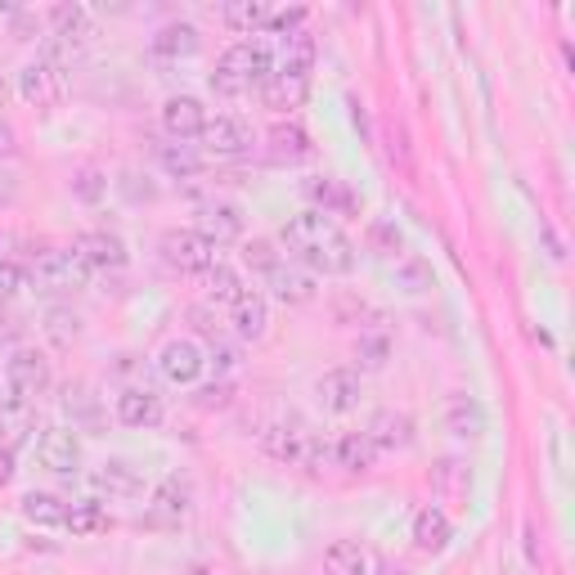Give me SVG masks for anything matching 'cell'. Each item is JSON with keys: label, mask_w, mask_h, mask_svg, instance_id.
Segmentation results:
<instances>
[{"label": "cell", "mask_w": 575, "mask_h": 575, "mask_svg": "<svg viewBox=\"0 0 575 575\" xmlns=\"http://www.w3.org/2000/svg\"><path fill=\"white\" fill-rule=\"evenodd\" d=\"M279 238L311 274H351L356 270V244L342 234V225L332 216H324V212L293 216Z\"/></svg>", "instance_id": "cell-1"}, {"label": "cell", "mask_w": 575, "mask_h": 575, "mask_svg": "<svg viewBox=\"0 0 575 575\" xmlns=\"http://www.w3.org/2000/svg\"><path fill=\"white\" fill-rule=\"evenodd\" d=\"M274 72V55L266 41H238L221 55L216 72H212V90L234 100V94H248V90H261Z\"/></svg>", "instance_id": "cell-2"}, {"label": "cell", "mask_w": 575, "mask_h": 575, "mask_svg": "<svg viewBox=\"0 0 575 575\" xmlns=\"http://www.w3.org/2000/svg\"><path fill=\"white\" fill-rule=\"evenodd\" d=\"M261 450L274 459V463H288V467H319L328 454V446L315 441V431L302 422V418H279L261 431Z\"/></svg>", "instance_id": "cell-3"}, {"label": "cell", "mask_w": 575, "mask_h": 575, "mask_svg": "<svg viewBox=\"0 0 575 575\" xmlns=\"http://www.w3.org/2000/svg\"><path fill=\"white\" fill-rule=\"evenodd\" d=\"M158 252H162V266L176 274H203L207 266H216V248L199 229H167L158 238Z\"/></svg>", "instance_id": "cell-4"}, {"label": "cell", "mask_w": 575, "mask_h": 575, "mask_svg": "<svg viewBox=\"0 0 575 575\" xmlns=\"http://www.w3.org/2000/svg\"><path fill=\"white\" fill-rule=\"evenodd\" d=\"M32 279L45 288V293H77V288H86V279H90V266L72 248H45L32 261Z\"/></svg>", "instance_id": "cell-5"}, {"label": "cell", "mask_w": 575, "mask_h": 575, "mask_svg": "<svg viewBox=\"0 0 575 575\" xmlns=\"http://www.w3.org/2000/svg\"><path fill=\"white\" fill-rule=\"evenodd\" d=\"M5 382H10V396H19V401H41L45 392H50V382H55V373H50V360H45L36 347H19L10 360H5Z\"/></svg>", "instance_id": "cell-6"}, {"label": "cell", "mask_w": 575, "mask_h": 575, "mask_svg": "<svg viewBox=\"0 0 575 575\" xmlns=\"http://www.w3.org/2000/svg\"><path fill=\"white\" fill-rule=\"evenodd\" d=\"M19 94H23V104H32V109H55L64 100V72H59V64L50 55H36L32 64H23Z\"/></svg>", "instance_id": "cell-7"}, {"label": "cell", "mask_w": 575, "mask_h": 575, "mask_svg": "<svg viewBox=\"0 0 575 575\" xmlns=\"http://www.w3.org/2000/svg\"><path fill=\"white\" fill-rule=\"evenodd\" d=\"M252 126L244 117H207L203 126V158H248L252 154Z\"/></svg>", "instance_id": "cell-8"}, {"label": "cell", "mask_w": 575, "mask_h": 575, "mask_svg": "<svg viewBox=\"0 0 575 575\" xmlns=\"http://www.w3.org/2000/svg\"><path fill=\"white\" fill-rule=\"evenodd\" d=\"M207 369V356L199 342H189V338H171L162 351H158V373L171 382V387H194V382L203 377Z\"/></svg>", "instance_id": "cell-9"}, {"label": "cell", "mask_w": 575, "mask_h": 575, "mask_svg": "<svg viewBox=\"0 0 575 575\" xmlns=\"http://www.w3.org/2000/svg\"><path fill=\"white\" fill-rule=\"evenodd\" d=\"M212 248H225V244H238L244 238V207L229 203V199H207L199 207V225H194Z\"/></svg>", "instance_id": "cell-10"}, {"label": "cell", "mask_w": 575, "mask_h": 575, "mask_svg": "<svg viewBox=\"0 0 575 575\" xmlns=\"http://www.w3.org/2000/svg\"><path fill=\"white\" fill-rule=\"evenodd\" d=\"M113 414H117V422H122V427L154 431V427H162L167 405H162V396H158V392H149V387H126V392L117 396Z\"/></svg>", "instance_id": "cell-11"}, {"label": "cell", "mask_w": 575, "mask_h": 575, "mask_svg": "<svg viewBox=\"0 0 575 575\" xmlns=\"http://www.w3.org/2000/svg\"><path fill=\"white\" fill-rule=\"evenodd\" d=\"M266 288H270V297L283 302V306H311L315 302V274L306 266H293V261H279L270 274H266Z\"/></svg>", "instance_id": "cell-12"}, {"label": "cell", "mask_w": 575, "mask_h": 575, "mask_svg": "<svg viewBox=\"0 0 575 575\" xmlns=\"http://www.w3.org/2000/svg\"><path fill=\"white\" fill-rule=\"evenodd\" d=\"M315 396H319V405H324L328 414H351V409H360L364 382H360L356 369H328V373H319V382H315Z\"/></svg>", "instance_id": "cell-13"}, {"label": "cell", "mask_w": 575, "mask_h": 575, "mask_svg": "<svg viewBox=\"0 0 575 575\" xmlns=\"http://www.w3.org/2000/svg\"><path fill=\"white\" fill-rule=\"evenodd\" d=\"M36 459L50 467L55 476H77V467H81V441H77V431H68V427H45L41 441H36Z\"/></svg>", "instance_id": "cell-14"}, {"label": "cell", "mask_w": 575, "mask_h": 575, "mask_svg": "<svg viewBox=\"0 0 575 575\" xmlns=\"http://www.w3.org/2000/svg\"><path fill=\"white\" fill-rule=\"evenodd\" d=\"M203 126H207V109L194 100V94H171L162 104V131L180 144L189 139H203Z\"/></svg>", "instance_id": "cell-15"}, {"label": "cell", "mask_w": 575, "mask_h": 575, "mask_svg": "<svg viewBox=\"0 0 575 575\" xmlns=\"http://www.w3.org/2000/svg\"><path fill=\"white\" fill-rule=\"evenodd\" d=\"M72 252H77L90 270H122V266L131 261L126 244H122L117 234H109V229H90V234H81L77 244H72Z\"/></svg>", "instance_id": "cell-16"}, {"label": "cell", "mask_w": 575, "mask_h": 575, "mask_svg": "<svg viewBox=\"0 0 575 575\" xmlns=\"http://www.w3.org/2000/svg\"><path fill=\"white\" fill-rule=\"evenodd\" d=\"M90 486L100 491V495H109V499H135L144 491V476L126 459H104L100 467L90 472Z\"/></svg>", "instance_id": "cell-17"}, {"label": "cell", "mask_w": 575, "mask_h": 575, "mask_svg": "<svg viewBox=\"0 0 575 575\" xmlns=\"http://www.w3.org/2000/svg\"><path fill=\"white\" fill-rule=\"evenodd\" d=\"M189 517V491L176 482V476H167V482L154 491L149 508H144V521L149 526H162V531H171V526H180Z\"/></svg>", "instance_id": "cell-18"}, {"label": "cell", "mask_w": 575, "mask_h": 575, "mask_svg": "<svg viewBox=\"0 0 575 575\" xmlns=\"http://www.w3.org/2000/svg\"><path fill=\"white\" fill-rule=\"evenodd\" d=\"M306 199L315 203L311 212H324V216H351V212H360V199L351 194L342 180H332V176L306 180Z\"/></svg>", "instance_id": "cell-19"}, {"label": "cell", "mask_w": 575, "mask_h": 575, "mask_svg": "<svg viewBox=\"0 0 575 575\" xmlns=\"http://www.w3.org/2000/svg\"><path fill=\"white\" fill-rule=\"evenodd\" d=\"M364 437L373 441V450L382 454V450H409L414 446V418L409 414H396V409H382L373 422H369V431Z\"/></svg>", "instance_id": "cell-20"}, {"label": "cell", "mask_w": 575, "mask_h": 575, "mask_svg": "<svg viewBox=\"0 0 575 575\" xmlns=\"http://www.w3.org/2000/svg\"><path fill=\"white\" fill-rule=\"evenodd\" d=\"M229 311H234V332L244 342H261L270 332V302L261 293H252V288H244V297H238Z\"/></svg>", "instance_id": "cell-21"}, {"label": "cell", "mask_w": 575, "mask_h": 575, "mask_svg": "<svg viewBox=\"0 0 575 575\" xmlns=\"http://www.w3.org/2000/svg\"><path fill=\"white\" fill-rule=\"evenodd\" d=\"M311 154H315V144H311L306 126H297V122H279V126L270 131V162H279V167H297V162H306Z\"/></svg>", "instance_id": "cell-22"}, {"label": "cell", "mask_w": 575, "mask_h": 575, "mask_svg": "<svg viewBox=\"0 0 575 575\" xmlns=\"http://www.w3.org/2000/svg\"><path fill=\"white\" fill-rule=\"evenodd\" d=\"M324 566L328 575H377V557L360 540H332L324 549Z\"/></svg>", "instance_id": "cell-23"}, {"label": "cell", "mask_w": 575, "mask_h": 575, "mask_svg": "<svg viewBox=\"0 0 575 575\" xmlns=\"http://www.w3.org/2000/svg\"><path fill=\"white\" fill-rule=\"evenodd\" d=\"M450 535H454V526H450L446 508L427 504V508L414 517V544H418L422 553H446V549H450Z\"/></svg>", "instance_id": "cell-24"}, {"label": "cell", "mask_w": 575, "mask_h": 575, "mask_svg": "<svg viewBox=\"0 0 575 575\" xmlns=\"http://www.w3.org/2000/svg\"><path fill=\"white\" fill-rule=\"evenodd\" d=\"M306 90H311V77H293V72H270V81L261 86V100L270 104V109H279V113H293V109H302L306 104Z\"/></svg>", "instance_id": "cell-25"}, {"label": "cell", "mask_w": 575, "mask_h": 575, "mask_svg": "<svg viewBox=\"0 0 575 575\" xmlns=\"http://www.w3.org/2000/svg\"><path fill=\"white\" fill-rule=\"evenodd\" d=\"M64 531H72V540H94L113 531V512L100 504V499H81V504H68V521Z\"/></svg>", "instance_id": "cell-26"}, {"label": "cell", "mask_w": 575, "mask_h": 575, "mask_svg": "<svg viewBox=\"0 0 575 575\" xmlns=\"http://www.w3.org/2000/svg\"><path fill=\"white\" fill-rule=\"evenodd\" d=\"M328 454L342 472H373V463H377V450H373V441L364 437V431H347V437H338Z\"/></svg>", "instance_id": "cell-27"}, {"label": "cell", "mask_w": 575, "mask_h": 575, "mask_svg": "<svg viewBox=\"0 0 575 575\" xmlns=\"http://www.w3.org/2000/svg\"><path fill=\"white\" fill-rule=\"evenodd\" d=\"M446 422H450V431L459 441H476L486 431V409L476 405L472 396H450L446 401Z\"/></svg>", "instance_id": "cell-28"}, {"label": "cell", "mask_w": 575, "mask_h": 575, "mask_svg": "<svg viewBox=\"0 0 575 575\" xmlns=\"http://www.w3.org/2000/svg\"><path fill=\"white\" fill-rule=\"evenodd\" d=\"M50 23H55L59 45H64V50H72V55L94 36V23H90V14H86L81 5H59V10L50 14Z\"/></svg>", "instance_id": "cell-29"}, {"label": "cell", "mask_w": 575, "mask_h": 575, "mask_svg": "<svg viewBox=\"0 0 575 575\" xmlns=\"http://www.w3.org/2000/svg\"><path fill=\"white\" fill-rule=\"evenodd\" d=\"M199 45H203V36H199L194 23H167L154 36V50L162 59H189V55H199Z\"/></svg>", "instance_id": "cell-30"}, {"label": "cell", "mask_w": 575, "mask_h": 575, "mask_svg": "<svg viewBox=\"0 0 575 575\" xmlns=\"http://www.w3.org/2000/svg\"><path fill=\"white\" fill-rule=\"evenodd\" d=\"M203 293H207V302L234 306L238 297H244V279H238V270H234V266L216 261V266H207V270H203Z\"/></svg>", "instance_id": "cell-31"}, {"label": "cell", "mask_w": 575, "mask_h": 575, "mask_svg": "<svg viewBox=\"0 0 575 575\" xmlns=\"http://www.w3.org/2000/svg\"><path fill=\"white\" fill-rule=\"evenodd\" d=\"M221 19L234 27V32H261V27H270V19H274V10L266 5V0H229V5L221 10Z\"/></svg>", "instance_id": "cell-32"}, {"label": "cell", "mask_w": 575, "mask_h": 575, "mask_svg": "<svg viewBox=\"0 0 575 575\" xmlns=\"http://www.w3.org/2000/svg\"><path fill=\"white\" fill-rule=\"evenodd\" d=\"M315 68V36L302 27L293 36H283V59H279V72H293V77H311Z\"/></svg>", "instance_id": "cell-33"}, {"label": "cell", "mask_w": 575, "mask_h": 575, "mask_svg": "<svg viewBox=\"0 0 575 575\" xmlns=\"http://www.w3.org/2000/svg\"><path fill=\"white\" fill-rule=\"evenodd\" d=\"M431 486H437V495H441V499L463 504V499L472 495V467H467V463H459V459H446V463L437 467V476H431Z\"/></svg>", "instance_id": "cell-34"}, {"label": "cell", "mask_w": 575, "mask_h": 575, "mask_svg": "<svg viewBox=\"0 0 575 575\" xmlns=\"http://www.w3.org/2000/svg\"><path fill=\"white\" fill-rule=\"evenodd\" d=\"M23 517L32 521V526H64L68 521V504L59 499V495H45V491H32V495H23Z\"/></svg>", "instance_id": "cell-35"}, {"label": "cell", "mask_w": 575, "mask_h": 575, "mask_svg": "<svg viewBox=\"0 0 575 575\" xmlns=\"http://www.w3.org/2000/svg\"><path fill=\"white\" fill-rule=\"evenodd\" d=\"M162 167H167V176L189 180V176H199V171L207 167V158L194 149V144H180V139H171V144H162Z\"/></svg>", "instance_id": "cell-36"}, {"label": "cell", "mask_w": 575, "mask_h": 575, "mask_svg": "<svg viewBox=\"0 0 575 575\" xmlns=\"http://www.w3.org/2000/svg\"><path fill=\"white\" fill-rule=\"evenodd\" d=\"M45 338H50L59 351H68V347L81 338V315H72V311H64V306H55L50 315H45Z\"/></svg>", "instance_id": "cell-37"}, {"label": "cell", "mask_w": 575, "mask_h": 575, "mask_svg": "<svg viewBox=\"0 0 575 575\" xmlns=\"http://www.w3.org/2000/svg\"><path fill=\"white\" fill-rule=\"evenodd\" d=\"M279 261H283V257L274 252V244H270V238H252V244L244 248V266H248L252 274H261V279H266V274H270Z\"/></svg>", "instance_id": "cell-38"}, {"label": "cell", "mask_w": 575, "mask_h": 575, "mask_svg": "<svg viewBox=\"0 0 575 575\" xmlns=\"http://www.w3.org/2000/svg\"><path fill=\"white\" fill-rule=\"evenodd\" d=\"M0 431H10V441H23V431H27V401H19V396L0 401Z\"/></svg>", "instance_id": "cell-39"}, {"label": "cell", "mask_w": 575, "mask_h": 575, "mask_svg": "<svg viewBox=\"0 0 575 575\" xmlns=\"http://www.w3.org/2000/svg\"><path fill=\"white\" fill-rule=\"evenodd\" d=\"M356 356H360V364H364V369H387V356H392V342H387V338H360V347H356Z\"/></svg>", "instance_id": "cell-40"}, {"label": "cell", "mask_w": 575, "mask_h": 575, "mask_svg": "<svg viewBox=\"0 0 575 575\" xmlns=\"http://www.w3.org/2000/svg\"><path fill=\"white\" fill-rule=\"evenodd\" d=\"M369 234H373V244L382 248L377 257H401V248H405V244H401V234H396V225H373Z\"/></svg>", "instance_id": "cell-41"}, {"label": "cell", "mask_w": 575, "mask_h": 575, "mask_svg": "<svg viewBox=\"0 0 575 575\" xmlns=\"http://www.w3.org/2000/svg\"><path fill=\"white\" fill-rule=\"evenodd\" d=\"M302 23H306V10H283V14H274V19H270V27H274V32H283V36L302 32Z\"/></svg>", "instance_id": "cell-42"}, {"label": "cell", "mask_w": 575, "mask_h": 575, "mask_svg": "<svg viewBox=\"0 0 575 575\" xmlns=\"http://www.w3.org/2000/svg\"><path fill=\"white\" fill-rule=\"evenodd\" d=\"M19 283H23V279H19L14 266H0V302H10V297L19 293Z\"/></svg>", "instance_id": "cell-43"}, {"label": "cell", "mask_w": 575, "mask_h": 575, "mask_svg": "<svg viewBox=\"0 0 575 575\" xmlns=\"http://www.w3.org/2000/svg\"><path fill=\"white\" fill-rule=\"evenodd\" d=\"M212 364H216V369H234V364H238V351L225 347V342H212Z\"/></svg>", "instance_id": "cell-44"}, {"label": "cell", "mask_w": 575, "mask_h": 575, "mask_svg": "<svg viewBox=\"0 0 575 575\" xmlns=\"http://www.w3.org/2000/svg\"><path fill=\"white\" fill-rule=\"evenodd\" d=\"M100 189H104V184H100V171H86L81 184H77V194H81V199H100Z\"/></svg>", "instance_id": "cell-45"}, {"label": "cell", "mask_w": 575, "mask_h": 575, "mask_svg": "<svg viewBox=\"0 0 575 575\" xmlns=\"http://www.w3.org/2000/svg\"><path fill=\"white\" fill-rule=\"evenodd\" d=\"M10 482H14V450L0 446V486H10Z\"/></svg>", "instance_id": "cell-46"}, {"label": "cell", "mask_w": 575, "mask_h": 575, "mask_svg": "<svg viewBox=\"0 0 575 575\" xmlns=\"http://www.w3.org/2000/svg\"><path fill=\"white\" fill-rule=\"evenodd\" d=\"M5 154H14V131L0 122V158H5Z\"/></svg>", "instance_id": "cell-47"}, {"label": "cell", "mask_w": 575, "mask_h": 575, "mask_svg": "<svg viewBox=\"0 0 575 575\" xmlns=\"http://www.w3.org/2000/svg\"><path fill=\"white\" fill-rule=\"evenodd\" d=\"M189 575H216V571H207V566H199V571H189Z\"/></svg>", "instance_id": "cell-48"}]
</instances>
